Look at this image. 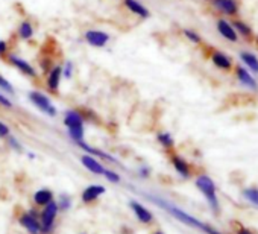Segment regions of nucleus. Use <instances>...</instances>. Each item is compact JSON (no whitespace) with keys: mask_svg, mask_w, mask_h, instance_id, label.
Returning <instances> with one entry per match:
<instances>
[{"mask_svg":"<svg viewBox=\"0 0 258 234\" xmlns=\"http://www.w3.org/2000/svg\"><path fill=\"white\" fill-rule=\"evenodd\" d=\"M61 81H62V64H55L46 73V88L52 94H58L59 87H61Z\"/></svg>","mask_w":258,"mask_h":234,"instance_id":"0eeeda50","label":"nucleus"},{"mask_svg":"<svg viewBox=\"0 0 258 234\" xmlns=\"http://www.w3.org/2000/svg\"><path fill=\"white\" fill-rule=\"evenodd\" d=\"M103 193H105V187L103 186H100V184H91V186H88V187L84 189V192L81 195V199L85 204H91V202L97 201L99 196H102Z\"/></svg>","mask_w":258,"mask_h":234,"instance_id":"2eb2a0df","label":"nucleus"},{"mask_svg":"<svg viewBox=\"0 0 258 234\" xmlns=\"http://www.w3.org/2000/svg\"><path fill=\"white\" fill-rule=\"evenodd\" d=\"M139 175H140L142 178H149V175H151V169H149L148 166H142V167L139 169Z\"/></svg>","mask_w":258,"mask_h":234,"instance_id":"e433bc0d","label":"nucleus"},{"mask_svg":"<svg viewBox=\"0 0 258 234\" xmlns=\"http://www.w3.org/2000/svg\"><path fill=\"white\" fill-rule=\"evenodd\" d=\"M73 75H75V63L70 61V60H67V61L62 64V78L69 81V79L73 78Z\"/></svg>","mask_w":258,"mask_h":234,"instance_id":"bb28decb","label":"nucleus"},{"mask_svg":"<svg viewBox=\"0 0 258 234\" xmlns=\"http://www.w3.org/2000/svg\"><path fill=\"white\" fill-rule=\"evenodd\" d=\"M217 31H219V34H220L225 40H228V41L235 43V41L238 40V34L235 32L232 23H229V22L225 20V19H219V20H217Z\"/></svg>","mask_w":258,"mask_h":234,"instance_id":"ddd939ff","label":"nucleus"},{"mask_svg":"<svg viewBox=\"0 0 258 234\" xmlns=\"http://www.w3.org/2000/svg\"><path fill=\"white\" fill-rule=\"evenodd\" d=\"M149 198H151L152 202H155L158 207H161L163 210H166L169 214H172V216H173L175 219H178L179 222H182V223H185V225H188V226H191V228H196V229H199V231H202V232H205V234H222V232H219L217 229L211 228L208 223L201 222L199 219L190 216L188 213H185L184 210L178 208L176 205H173V204L164 201L163 198H158V196H149Z\"/></svg>","mask_w":258,"mask_h":234,"instance_id":"f257e3e1","label":"nucleus"},{"mask_svg":"<svg viewBox=\"0 0 258 234\" xmlns=\"http://www.w3.org/2000/svg\"><path fill=\"white\" fill-rule=\"evenodd\" d=\"M211 61L217 69H220L223 72H231L232 70V60L226 53H223L220 50H214L211 53Z\"/></svg>","mask_w":258,"mask_h":234,"instance_id":"a211bd4d","label":"nucleus"},{"mask_svg":"<svg viewBox=\"0 0 258 234\" xmlns=\"http://www.w3.org/2000/svg\"><path fill=\"white\" fill-rule=\"evenodd\" d=\"M67 133H69V137L72 139V142H75V143L82 142V140H84V136H85V130H84V127L67 128Z\"/></svg>","mask_w":258,"mask_h":234,"instance_id":"a878e982","label":"nucleus"},{"mask_svg":"<svg viewBox=\"0 0 258 234\" xmlns=\"http://www.w3.org/2000/svg\"><path fill=\"white\" fill-rule=\"evenodd\" d=\"M64 125L66 128H75V127H84L85 119L81 112V109H67L64 112Z\"/></svg>","mask_w":258,"mask_h":234,"instance_id":"f8f14e48","label":"nucleus"},{"mask_svg":"<svg viewBox=\"0 0 258 234\" xmlns=\"http://www.w3.org/2000/svg\"><path fill=\"white\" fill-rule=\"evenodd\" d=\"M196 187H198L199 192L205 196V199H207L210 208L213 210V213H214L216 216H219V213H220V204H219V199H217L214 181H213L208 175L202 173V175H199V177L196 178Z\"/></svg>","mask_w":258,"mask_h":234,"instance_id":"f03ea898","label":"nucleus"},{"mask_svg":"<svg viewBox=\"0 0 258 234\" xmlns=\"http://www.w3.org/2000/svg\"><path fill=\"white\" fill-rule=\"evenodd\" d=\"M7 142H8L10 148H11V149H14L16 152H22V151H23V145L19 142V139H17V137H14V136H10V137L7 139Z\"/></svg>","mask_w":258,"mask_h":234,"instance_id":"2f4dec72","label":"nucleus"},{"mask_svg":"<svg viewBox=\"0 0 258 234\" xmlns=\"http://www.w3.org/2000/svg\"><path fill=\"white\" fill-rule=\"evenodd\" d=\"M59 207L55 201H50L47 205H44L41 214H40V223H41V234H49L52 232L55 226V220L58 216Z\"/></svg>","mask_w":258,"mask_h":234,"instance_id":"20e7f679","label":"nucleus"},{"mask_svg":"<svg viewBox=\"0 0 258 234\" xmlns=\"http://www.w3.org/2000/svg\"><path fill=\"white\" fill-rule=\"evenodd\" d=\"M157 142L166 149V151H170L175 148V139L170 133L167 131H163V133H158L157 134Z\"/></svg>","mask_w":258,"mask_h":234,"instance_id":"5701e85b","label":"nucleus"},{"mask_svg":"<svg viewBox=\"0 0 258 234\" xmlns=\"http://www.w3.org/2000/svg\"><path fill=\"white\" fill-rule=\"evenodd\" d=\"M129 205H131V208H133L134 214L137 216V219H139L142 223L149 225V223H152V222H154V216H152V213H151L145 205H142V204H140V202H137V201H131V202H129Z\"/></svg>","mask_w":258,"mask_h":234,"instance_id":"f3484780","label":"nucleus"},{"mask_svg":"<svg viewBox=\"0 0 258 234\" xmlns=\"http://www.w3.org/2000/svg\"><path fill=\"white\" fill-rule=\"evenodd\" d=\"M53 66H55V64H53L52 56H41V58H40V69H41L43 73H47Z\"/></svg>","mask_w":258,"mask_h":234,"instance_id":"c756f323","label":"nucleus"},{"mask_svg":"<svg viewBox=\"0 0 258 234\" xmlns=\"http://www.w3.org/2000/svg\"><path fill=\"white\" fill-rule=\"evenodd\" d=\"M213 8L223 16H235L238 13L237 0H211Z\"/></svg>","mask_w":258,"mask_h":234,"instance_id":"9d476101","label":"nucleus"},{"mask_svg":"<svg viewBox=\"0 0 258 234\" xmlns=\"http://www.w3.org/2000/svg\"><path fill=\"white\" fill-rule=\"evenodd\" d=\"M16 34H17L19 40L29 41V40H32L34 35H35V26H34V23H32L29 19H25V20L20 22V25H19Z\"/></svg>","mask_w":258,"mask_h":234,"instance_id":"6ab92c4d","label":"nucleus"},{"mask_svg":"<svg viewBox=\"0 0 258 234\" xmlns=\"http://www.w3.org/2000/svg\"><path fill=\"white\" fill-rule=\"evenodd\" d=\"M14 69H17L22 75H25L26 78H29V79H38V70L29 63V61H26V60H23L22 56H19V55H16V53H8L7 55V58H5Z\"/></svg>","mask_w":258,"mask_h":234,"instance_id":"39448f33","label":"nucleus"},{"mask_svg":"<svg viewBox=\"0 0 258 234\" xmlns=\"http://www.w3.org/2000/svg\"><path fill=\"white\" fill-rule=\"evenodd\" d=\"M19 222L31 234H41V223H40V219H38V213L35 210H29V211L23 213L20 216Z\"/></svg>","mask_w":258,"mask_h":234,"instance_id":"6e6552de","label":"nucleus"},{"mask_svg":"<svg viewBox=\"0 0 258 234\" xmlns=\"http://www.w3.org/2000/svg\"><path fill=\"white\" fill-rule=\"evenodd\" d=\"M70 205H72V199H70L67 195H61L58 207H59L62 211H66V210H69V208H70Z\"/></svg>","mask_w":258,"mask_h":234,"instance_id":"473e14b6","label":"nucleus"},{"mask_svg":"<svg viewBox=\"0 0 258 234\" xmlns=\"http://www.w3.org/2000/svg\"><path fill=\"white\" fill-rule=\"evenodd\" d=\"M170 163H172L173 169L178 172L179 177H182V178H185V180L191 177V167H190L188 161H187L185 158H182L181 155L173 154V155L170 157Z\"/></svg>","mask_w":258,"mask_h":234,"instance_id":"9b49d317","label":"nucleus"},{"mask_svg":"<svg viewBox=\"0 0 258 234\" xmlns=\"http://www.w3.org/2000/svg\"><path fill=\"white\" fill-rule=\"evenodd\" d=\"M0 106H4V108H13V102H11V99L5 94V93H2L0 91Z\"/></svg>","mask_w":258,"mask_h":234,"instance_id":"f704fd0d","label":"nucleus"},{"mask_svg":"<svg viewBox=\"0 0 258 234\" xmlns=\"http://www.w3.org/2000/svg\"><path fill=\"white\" fill-rule=\"evenodd\" d=\"M0 91L2 93H7V94H14V87H13V84L0 73Z\"/></svg>","mask_w":258,"mask_h":234,"instance_id":"c85d7f7f","label":"nucleus"},{"mask_svg":"<svg viewBox=\"0 0 258 234\" xmlns=\"http://www.w3.org/2000/svg\"><path fill=\"white\" fill-rule=\"evenodd\" d=\"M241 195L247 202L258 207V189L256 187H246V189H243Z\"/></svg>","mask_w":258,"mask_h":234,"instance_id":"393cba45","label":"nucleus"},{"mask_svg":"<svg viewBox=\"0 0 258 234\" xmlns=\"http://www.w3.org/2000/svg\"><path fill=\"white\" fill-rule=\"evenodd\" d=\"M50 201H53V193L49 189H41V190H37L34 193V202L40 207L47 205Z\"/></svg>","mask_w":258,"mask_h":234,"instance_id":"412c9836","label":"nucleus"},{"mask_svg":"<svg viewBox=\"0 0 258 234\" xmlns=\"http://www.w3.org/2000/svg\"><path fill=\"white\" fill-rule=\"evenodd\" d=\"M123 7L142 20H146L151 17V11L142 2H139V0H123Z\"/></svg>","mask_w":258,"mask_h":234,"instance_id":"1a4fd4ad","label":"nucleus"},{"mask_svg":"<svg viewBox=\"0 0 258 234\" xmlns=\"http://www.w3.org/2000/svg\"><path fill=\"white\" fill-rule=\"evenodd\" d=\"M235 75H237V79L240 81V84H243L244 87H247L249 90L252 91H256L258 90V82L256 79L241 66H237L235 67Z\"/></svg>","mask_w":258,"mask_h":234,"instance_id":"4468645a","label":"nucleus"},{"mask_svg":"<svg viewBox=\"0 0 258 234\" xmlns=\"http://www.w3.org/2000/svg\"><path fill=\"white\" fill-rule=\"evenodd\" d=\"M232 26H234L235 32L240 34L241 37H244V38H252V37H253V31H252V28H250L247 23H244V22H241V20H235V22L232 23Z\"/></svg>","mask_w":258,"mask_h":234,"instance_id":"b1692460","label":"nucleus"},{"mask_svg":"<svg viewBox=\"0 0 258 234\" xmlns=\"http://www.w3.org/2000/svg\"><path fill=\"white\" fill-rule=\"evenodd\" d=\"M82 151H85V154H90V155H93V157H99V158H102V160H106V161H111V163H118L112 155H109V154H106V152H103V151H100V149H97V148H93V146H90V145H87L84 140L82 142H78L76 143Z\"/></svg>","mask_w":258,"mask_h":234,"instance_id":"aec40b11","label":"nucleus"},{"mask_svg":"<svg viewBox=\"0 0 258 234\" xmlns=\"http://www.w3.org/2000/svg\"><path fill=\"white\" fill-rule=\"evenodd\" d=\"M28 97H29L31 103H32L35 108H38L43 114H46V115H49V117H56V115H58L56 106L53 105V102L50 100V97H49L47 94H44L43 91H40V90H32V91H29Z\"/></svg>","mask_w":258,"mask_h":234,"instance_id":"7ed1b4c3","label":"nucleus"},{"mask_svg":"<svg viewBox=\"0 0 258 234\" xmlns=\"http://www.w3.org/2000/svg\"><path fill=\"white\" fill-rule=\"evenodd\" d=\"M10 53V47H8V43L5 40H0V58L5 60L7 55Z\"/></svg>","mask_w":258,"mask_h":234,"instance_id":"c9c22d12","label":"nucleus"},{"mask_svg":"<svg viewBox=\"0 0 258 234\" xmlns=\"http://www.w3.org/2000/svg\"><path fill=\"white\" fill-rule=\"evenodd\" d=\"M182 34H184V37H185L190 43H193V44H201V43H202V37H201L196 31H193V29H184Z\"/></svg>","mask_w":258,"mask_h":234,"instance_id":"cd10ccee","label":"nucleus"},{"mask_svg":"<svg viewBox=\"0 0 258 234\" xmlns=\"http://www.w3.org/2000/svg\"><path fill=\"white\" fill-rule=\"evenodd\" d=\"M103 177H105L109 183H112V184H118V183L121 181L120 175H118L117 172L111 170V169H105V170H103Z\"/></svg>","mask_w":258,"mask_h":234,"instance_id":"7c9ffc66","label":"nucleus"},{"mask_svg":"<svg viewBox=\"0 0 258 234\" xmlns=\"http://www.w3.org/2000/svg\"><path fill=\"white\" fill-rule=\"evenodd\" d=\"M81 163H82V166H84L87 170H90L91 173H94V175H103L105 167H103V164H102L96 157H93V155H90V154H84V155L81 157Z\"/></svg>","mask_w":258,"mask_h":234,"instance_id":"dca6fc26","label":"nucleus"},{"mask_svg":"<svg viewBox=\"0 0 258 234\" xmlns=\"http://www.w3.org/2000/svg\"><path fill=\"white\" fill-rule=\"evenodd\" d=\"M11 136V128L5 124V122H2L0 121V139H8Z\"/></svg>","mask_w":258,"mask_h":234,"instance_id":"72a5a7b5","label":"nucleus"},{"mask_svg":"<svg viewBox=\"0 0 258 234\" xmlns=\"http://www.w3.org/2000/svg\"><path fill=\"white\" fill-rule=\"evenodd\" d=\"M84 38L91 47L102 49L109 43L111 35L108 32H105V31H100V29H87L84 32Z\"/></svg>","mask_w":258,"mask_h":234,"instance_id":"423d86ee","label":"nucleus"},{"mask_svg":"<svg viewBox=\"0 0 258 234\" xmlns=\"http://www.w3.org/2000/svg\"><path fill=\"white\" fill-rule=\"evenodd\" d=\"M154 234H164V232H163V231H160V229H158V231H155V232H154Z\"/></svg>","mask_w":258,"mask_h":234,"instance_id":"58836bf2","label":"nucleus"},{"mask_svg":"<svg viewBox=\"0 0 258 234\" xmlns=\"http://www.w3.org/2000/svg\"><path fill=\"white\" fill-rule=\"evenodd\" d=\"M240 60L243 61V64L247 69H250V72L258 73V58L253 53H250V52H241L240 53Z\"/></svg>","mask_w":258,"mask_h":234,"instance_id":"4be33fe9","label":"nucleus"},{"mask_svg":"<svg viewBox=\"0 0 258 234\" xmlns=\"http://www.w3.org/2000/svg\"><path fill=\"white\" fill-rule=\"evenodd\" d=\"M235 234H255L253 231H250L249 228H244V226H238Z\"/></svg>","mask_w":258,"mask_h":234,"instance_id":"4c0bfd02","label":"nucleus"}]
</instances>
